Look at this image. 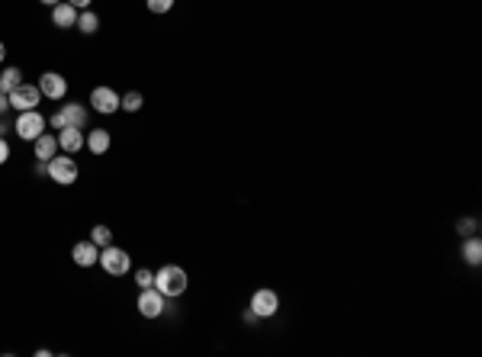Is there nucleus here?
<instances>
[{"mask_svg": "<svg viewBox=\"0 0 482 357\" xmlns=\"http://www.w3.org/2000/svg\"><path fill=\"white\" fill-rule=\"evenodd\" d=\"M187 271L181 264H164L155 274V290H161V297L164 299H174V297H183L187 293Z\"/></svg>", "mask_w": 482, "mask_h": 357, "instance_id": "1", "label": "nucleus"}, {"mask_svg": "<svg viewBox=\"0 0 482 357\" xmlns=\"http://www.w3.org/2000/svg\"><path fill=\"white\" fill-rule=\"evenodd\" d=\"M46 171L55 183H61V187H71V183L81 177V167H77V161L71 158V155H55L52 161H46Z\"/></svg>", "mask_w": 482, "mask_h": 357, "instance_id": "2", "label": "nucleus"}, {"mask_svg": "<svg viewBox=\"0 0 482 357\" xmlns=\"http://www.w3.org/2000/svg\"><path fill=\"white\" fill-rule=\"evenodd\" d=\"M46 126H48V119L39 110H26V113H20L16 116V122H13V132L23 142H36L42 132H46Z\"/></svg>", "mask_w": 482, "mask_h": 357, "instance_id": "3", "label": "nucleus"}, {"mask_svg": "<svg viewBox=\"0 0 482 357\" xmlns=\"http://www.w3.org/2000/svg\"><path fill=\"white\" fill-rule=\"evenodd\" d=\"M97 264L103 267L110 277H122L129 274V267H132V258H129V251L116 248V245H106V248H100V258Z\"/></svg>", "mask_w": 482, "mask_h": 357, "instance_id": "4", "label": "nucleus"}, {"mask_svg": "<svg viewBox=\"0 0 482 357\" xmlns=\"http://www.w3.org/2000/svg\"><path fill=\"white\" fill-rule=\"evenodd\" d=\"M248 309L254 312L257 319H271V316H277V309H280V293H277V290H271V287L254 290V297H251Z\"/></svg>", "mask_w": 482, "mask_h": 357, "instance_id": "5", "label": "nucleus"}, {"mask_svg": "<svg viewBox=\"0 0 482 357\" xmlns=\"http://www.w3.org/2000/svg\"><path fill=\"white\" fill-rule=\"evenodd\" d=\"M10 97V110H20V113H26V110H36L39 100H42V91H39V84H20L16 91L7 93Z\"/></svg>", "mask_w": 482, "mask_h": 357, "instance_id": "6", "label": "nucleus"}, {"mask_svg": "<svg viewBox=\"0 0 482 357\" xmlns=\"http://www.w3.org/2000/svg\"><path fill=\"white\" fill-rule=\"evenodd\" d=\"M138 312H142L145 319H158V316H164V297H161V290L155 287H145L142 293H138Z\"/></svg>", "mask_w": 482, "mask_h": 357, "instance_id": "7", "label": "nucleus"}, {"mask_svg": "<svg viewBox=\"0 0 482 357\" xmlns=\"http://www.w3.org/2000/svg\"><path fill=\"white\" fill-rule=\"evenodd\" d=\"M91 107L97 110V113L110 116L119 110V93L113 91V87H93L91 91Z\"/></svg>", "mask_w": 482, "mask_h": 357, "instance_id": "8", "label": "nucleus"}, {"mask_svg": "<svg viewBox=\"0 0 482 357\" xmlns=\"http://www.w3.org/2000/svg\"><path fill=\"white\" fill-rule=\"evenodd\" d=\"M39 91H42V97H48V100H61L68 93V81H65L58 71H46V74L39 77Z\"/></svg>", "mask_w": 482, "mask_h": 357, "instance_id": "9", "label": "nucleus"}, {"mask_svg": "<svg viewBox=\"0 0 482 357\" xmlns=\"http://www.w3.org/2000/svg\"><path fill=\"white\" fill-rule=\"evenodd\" d=\"M97 258H100V248L91 242V238H87V242H77L74 248H71V261H74L77 267H93Z\"/></svg>", "mask_w": 482, "mask_h": 357, "instance_id": "10", "label": "nucleus"}, {"mask_svg": "<svg viewBox=\"0 0 482 357\" xmlns=\"http://www.w3.org/2000/svg\"><path fill=\"white\" fill-rule=\"evenodd\" d=\"M61 113V122H65V129H84L87 126V107L84 103H65V107L58 110Z\"/></svg>", "mask_w": 482, "mask_h": 357, "instance_id": "11", "label": "nucleus"}, {"mask_svg": "<svg viewBox=\"0 0 482 357\" xmlns=\"http://www.w3.org/2000/svg\"><path fill=\"white\" fill-rule=\"evenodd\" d=\"M84 145H87V138H84V132L81 129H58V148L65 155H77L84 148Z\"/></svg>", "mask_w": 482, "mask_h": 357, "instance_id": "12", "label": "nucleus"}, {"mask_svg": "<svg viewBox=\"0 0 482 357\" xmlns=\"http://www.w3.org/2000/svg\"><path fill=\"white\" fill-rule=\"evenodd\" d=\"M52 23L58 26V30H71V26H77V7H71L68 0H58L52 7Z\"/></svg>", "mask_w": 482, "mask_h": 357, "instance_id": "13", "label": "nucleus"}, {"mask_svg": "<svg viewBox=\"0 0 482 357\" xmlns=\"http://www.w3.org/2000/svg\"><path fill=\"white\" fill-rule=\"evenodd\" d=\"M460 258L467 261L469 267H479L482 264V238H479V232L463 238V245H460Z\"/></svg>", "mask_w": 482, "mask_h": 357, "instance_id": "14", "label": "nucleus"}, {"mask_svg": "<svg viewBox=\"0 0 482 357\" xmlns=\"http://www.w3.org/2000/svg\"><path fill=\"white\" fill-rule=\"evenodd\" d=\"M32 152H36V161H52L55 152H58V136H52V132H42V136L32 142Z\"/></svg>", "mask_w": 482, "mask_h": 357, "instance_id": "15", "label": "nucleus"}, {"mask_svg": "<svg viewBox=\"0 0 482 357\" xmlns=\"http://www.w3.org/2000/svg\"><path fill=\"white\" fill-rule=\"evenodd\" d=\"M110 145H113V138H110V132L106 129H93L91 136H87V148H91V155H106L110 152Z\"/></svg>", "mask_w": 482, "mask_h": 357, "instance_id": "16", "label": "nucleus"}, {"mask_svg": "<svg viewBox=\"0 0 482 357\" xmlns=\"http://www.w3.org/2000/svg\"><path fill=\"white\" fill-rule=\"evenodd\" d=\"M20 84H23V71H20V68H4V71H0V91H4V93L16 91Z\"/></svg>", "mask_w": 482, "mask_h": 357, "instance_id": "17", "label": "nucleus"}, {"mask_svg": "<svg viewBox=\"0 0 482 357\" xmlns=\"http://www.w3.org/2000/svg\"><path fill=\"white\" fill-rule=\"evenodd\" d=\"M77 30H81L84 36H93V32L100 30V16L93 13V10H84V13H77Z\"/></svg>", "mask_w": 482, "mask_h": 357, "instance_id": "18", "label": "nucleus"}, {"mask_svg": "<svg viewBox=\"0 0 482 357\" xmlns=\"http://www.w3.org/2000/svg\"><path fill=\"white\" fill-rule=\"evenodd\" d=\"M142 103H145V97L138 91H129V93H122L119 97V110H126V113H138Z\"/></svg>", "mask_w": 482, "mask_h": 357, "instance_id": "19", "label": "nucleus"}, {"mask_svg": "<svg viewBox=\"0 0 482 357\" xmlns=\"http://www.w3.org/2000/svg\"><path fill=\"white\" fill-rule=\"evenodd\" d=\"M91 242L97 245V248H106V245H113V232H110V226H93V228H91Z\"/></svg>", "mask_w": 482, "mask_h": 357, "instance_id": "20", "label": "nucleus"}, {"mask_svg": "<svg viewBox=\"0 0 482 357\" xmlns=\"http://www.w3.org/2000/svg\"><path fill=\"white\" fill-rule=\"evenodd\" d=\"M479 232V219H473V216H467V219H457V235L467 238V235H476Z\"/></svg>", "mask_w": 482, "mask_h": 357, "instance_id": "21", "label": "nucleus"}, {"mask_svg": "<svg viewBox=\"0 0 482 357\" xmlns=\"http://www.w3.org/2000/svg\"><path fill=\"white\" fill-rule=\"evenodd\" d=\"M145 7L151 10V13H171V7H174V0H145Z\"/></svg>", "mask_w": 482, "mask_h": 357, "instance_id": "22", "label": "nucleus"}, {"mask_svg": "<svg viewBox=\"0 0 482 357\" xmlns=\"http://www.w3.org/2000/svg\"><path fill=\"white\" fill-rule=\"evenodd\" d=\"M136 283H138V290L155 287V274H151L148 267H138V271H136Z\"/></svg>", "mask_w": 482, "mask_h": 357, "instance_id": "23", "label": "nucleus"}, {"mask_svg": "<svg viewBox=\"0 0 482 357\" xmlns=\"http://www.w3.org/2000/svg\"><path fill=\"white\" fill-rule=\"evenodd\" d=\"M7 158H10V145H7V138L0 136V164H7Z\"/></svg>", "mask_w": 482, "mask_h": 357, "instance_id": "24", "label": "nucleus"}, {"mask_svg": "<svg viewBox=\"0 0 482 357\" xmlns=\"http://www.w3.org/2000/svg\"><path fill=\"white\" fill-rule=\"evenodd\" d=\"M7 110H10V97H7V93H4V91H0V116L7 113Z\"/></svg>", "mask_w": 482, "mask_h": 357, "instance_id": "25", "label": "nucleus"}, {"mask_svg": "<svg viewBox=\"0 0 482 357\" xmlns=\"http://www.w3.org/2000/svg\"><path fill=\"white\" fill-rule=\"evenodd\" d=\"M68 4H71V7H77V10H87L93 0H68Z\"/></svg>", "mask_w": 482, "mask_h": 357, "instance_id": "26", "label": "nucleus"}, {"mask_svg": "<svg viewBox=\"0 0 482 357\" xmlns=\"http://www.w3.org/2000/svg\"><path fill=\"white\" fill-rule=\"evenodd\" d=\"M52 129H65V122H61V113H58V110L52 113Z\"/></svg>", "mask_w": 482, "mask_h": 357, "instance_id": "27", "label": "nucleus"}, {"mask_svg": "<svg viewBox=\"0 0 482 357\" xmlns=\"http://www.w3.org/2000/svg\"><path fill=\"white\" fill-rule=\"evenodd\" d=\"M7 132H10V126L4 122V116H0V136H7Z\"/></svg>", "mask_w": 482, "mask_h": 357, "instance_id": "28", "label": "nucleus"}, {"mask_svg": "<svg viewBox=\"0 0 482 357\" xmlns=\"http://www.w3.org/2000/svg\"><path fill=\"white\" fill-rule=\"evenodd\" d=\"M7 58V46H4V42H0V61Z\"/></svg>", "mask_w": 482, "mask_h": 357, "instance_id": "29", "label": "nucleus"}, {"mask_svg": "<svg viewBox=\"0 0 482 357\" xmlns=\"http://www.w3.org/2000/svg\"><path fill=\"white\" fill-rule=\"evenodd\" d=\"M39 4H46V7H55V4H58V0H39Z\"/></svg>", "mask_w": 482, "mask_h": 357, "instance_id": "30", "label": "nucleus"}]
</instances>
